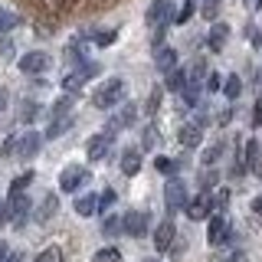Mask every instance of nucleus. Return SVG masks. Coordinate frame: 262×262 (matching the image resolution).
Listing matches in <instances>:
<instances>
[{
	"label": "nucleus",
	"instance_id": "7ed1b4c3",
	"mask_svg": "<svg viewBox=\"0 0 262 262\" xmlns=\"http://www.w3.org/2000/svg\"><path fill=\"white\" fill-rule=\"evenodd\" d=\"M49 53H43V49H33V53L27 56H20V62H16V69L23 72V76H39V72H46L49 69Z\"/></svg>",
	"mask_w": 262,
	"mask_h": 262
},
{
	"label": "nucleus",
	"instance_id": "dca6fc26",
	"mask_svg": "<svg viewBox=\"0 0 262 262\" xmlns=\"http://www.w3.org/2000/svg\"><path fill=\"white\" fill-rule=\"evenodd\" d=\"M135 118H138V108H135V105H125V108H121L118 115H115V118H112V125H108V135H115V131H118V128H131V125H135Z\"/></svg>",
	"mask_w": 262,
	"mask_h": 262
},
{
	"label": "nucleus",
	"instance_id": "f704fd0d",
	"mask_svg": "<svg viewBox=\"0 0 262 262\" xmlns=\"http://www.w3.org/2000/svg\"><path fill=\"white\" fill-rule=\"evenodd\" d=\"M158 108H161V89H154L151 98H147V105H144V112L147 115H158Z\"/></svg>",
	"mask_w": 262,
	"mask_h": 262
},
{
	"label": "nucleus",
	"instance_id": "0eeeda50",
	"mask_svg": "<svg viewBox=\"0 0 262 262\" xmlns=\"http://www.w3.org/2000/svg\"><path fill=\"white\" fill-rule=\"evenodd\" d=\"M39 144H43V135H39V131H27V135L16 141V158H20V161H33L39 154Z\"/></svg>",
	"mask_w": 262,
	"mask_h": 262
},
{
	"label": "nucleus",
	"instance_id": "a18cd8bd",
	"mask_svg": "<svg viewBox=\"0 0 262 262\" xmlns=\"http://www.w3.org/2000/svg\"><path fill=\"white\" fill-rule=\"evenodd\" d=\"M4 220H10V213H7V203H0V223H4Z\"/></svg>",
	"mask_w": 262,
	"mask_h": 262
},
{
	"label": "nucleus",
	"instance_id": "2f4dec72",
	"mask_svg": "<svg viewBox=\"0 0 262 262\" xmlns=\"http://www.w3.org/2000/svg\"><path fill=\"white\" fill-rule=\"evenodd\" d=\"M30 184H33V174H20V177H16L13 184H10V193H23Z\"/></svg>",
	"mask_w": 262,
	"mask_h": 262
},
{
	"label": "nucleus",
	"instance_id": "2eb2a0df",
	"mask_svg": "<svg viewBox=\"0 0 262 262\" xmlns=\"http://www.w3.org/2000/svg\"><path fill=\"white\" fill-rule=\"evenodd\" d=\"M203 125H207L203 118L184 125V128H180V144H184V147H196V144H200V138H203Z\"/></svg>",
	"mask_w": 262,
	"mask_h": 262
},
{
	"label": "nucleus",
	"instance_id": "6e6552de",
	"mask_svg": "<svg viewBox=\"0 0 262 262\" xmlns=\"http://www.w3.org/2000/svg\"><path fill=\"white\" fill-rule=\"evenodd\" d=\"M7 213H10V220H13L16 226H23V223H27V216H30V196L27 193H10Z\"/></svg>",
	"mask_w": 262,
	"mask_h": 262
},
{
	"label": "nucleus",
	"instance_id": "9d476101",
	"mask_svg": "<svg viewBox=\"0 0 262 262\" xmlns=\"http://www.w3.org/2000/svg\"><path fill=\"white\" fill-rule=\"evenodd\" d=\"M177 239V229H174V220H164V223L154 229V249L158 252H167Z\"/></svg>",
	"mask_w": 262,
	"mask_h": 262
},
{
	"label": "nucleus",
	"instance_id": "ea45409f",
	"mask_svg": "<svg viewBox=\"0 0 262 262\" xmlns=\"http://www.w3.org/2000/svg\"><path fill=\"white\" fill-rule=\"evenodd\" d=\"M226 203H229V190H220L216 196H213V210H223Z\"/></svg>",
	"mask_w": 262,
	"mask_h": 262
},
{
	"label": "nucleus",
	"instance_id": "49530a36",
	"mask_svg": "<svg viewBox=\"0 0 262 262\" xmlns=\"http://www.w3.org/2000/svg\"><path fill=\"white\" fill-rule=\"evenodd\" d=\"M252 210H256V213H262V196H256V200H252Z\"/></svg>",
	"mask_w": 262,
	"mask_h": 262
},
{
	"label": "nucleus",
	"instance_id": "ddd939ff",
	"mask_svg": "<svg viewBox=\"0 0 262 262\" xmlns=\"http://www.w3.org/2000/svg\"><path fill=\"white\" fill-rule=\"evenodd\" d=\"M108 147H112V135H108V131H102V135H92V138H89V147H85L89 161H102L105 154H108Z\"/></svg>",
	"mask_w": 262,
	"mask_h": 262
},
{
	"label": "nucleus",
	"instance_id": "a878e982",
	"mask_svg": "<svg viewBox=\"0 0 262 262\" xmlns=\"http://www.w3.org/2000/svg\"><path fill=\"white\" fill-rule=\"evenodd\" d=\"M190 16H196V4H193V0H184V7L177 10L174 23H177V27H184V23H190Z\"/></svg>",
	"mask_w": 262,
	"mask_h": 262
},
{
	"label": "nucleus",
	"instance_id": "39448f33",
	"mask_svg": "<svg viewBox=\"0 0 262 262\" xmlns=\"http://www.w3.org/2000/svg\"><path fill=\"white\" fill-rule=\"evenodd\" d=\"M164 200H167V210L170 213L180 210L187 203V187H184V180H180V177H170L167 180V187H164Z\"/></svg>",
	"mask_w": 262,
	"mask_h": 262
},
{
	"label": "nucleus",
	"instance_id": "8fccbe9b",
	"mask_svg": "<svg viewBox=\"0 0 262 262\" xmlns=\"http://www.w3.org/2000/svg\"><path fill=\"white\" fill-rule=\"evenodd\" d=\"M62 4H66V7H72V4H76V0H62Z\"/></svg>",
	"mask_w": 262,
	"mask_h": 262
},
{
	"label": "nucleus",
	"instance_id": "4468645a",
	"mask_svg": "<svg viewBox=\"0 0 262 262\" xmlns=\"http://www.w3.org/2000/svg\"><path fill=\"white\" fill-rule=\"evenodd\" d=\"M243 164L249 174H262V141H256V138L246 141V161Z\"/></svg>",
	"mask_w": 262,
	"mask_h": 262
},
{
	"label": "nucleus",
	"instance_id": "a211bd4d",
	"mask_svg": "<svg viewBox=\"0 0 262 262\" xmlns=\"http://www.w3.org/2000/svg\"><path fill=\"white\" fill-rule=\"evenodd\" d=\"M226 39H229V27H226V23H213L210 36H207V46L213 49V53H220V49L226 46Z\"/></svg>",
	"mask_w": 262,
	"mask_h": 262
},
{
	"label": "nucleus",
	"instance_id": "b1692460",
	"mask_svg": "<svg viewBox=\"0 0 262 262\" xmlns=\"http://www.w3.org/2000/svg\"><path fill=\"white\" fill-rule=\"evenodd\" d=\"M239 92H243V79H239V76H229V79L223 82V95L229 98V102H236V98H239Z\"/></svg>",
	"mask_w": 262,
	"mask_h": 262
},
{
	"label": "nucleus",
	"instance_id": "72a5a7b5",
	"mask_svg": "<svg viewBox=\"0 0 262 262\" xmlns=\"http://www.w3.org/2000/svg\"><path fill=\"white\" fill-rule=\"evenodd\" d=\"M216 180H220V177H216V170H213V167H207V170H203V174H200V187H203V190L210 193V187L216 184Z\"/></svg>",
	"mask_w": 262,
	"mask_h": 262
},
{
	"label": "nucleus",
	"instance_id": "bb28decb",
	"mask_svg": "<svg viewBox=\"0 0 262 262\" xmlns=\"http://www.w3.org/2000/svg\"><path fill=\"white\" fill-rule=\"evenodd\" d=\"M16 23H20V16H16L13 10H7V7H0V33H7V30H13Z\"/></svg>",
	"mask_w": 262,
	"mask_h": 262
},
{
	"label": "nucleus",
	"instance_id": "c03bdc74",
	"mask_svg": "<svg viewBox=\"0 0 262 262\" xmlns=\"http://www.w3.org/2000/svg\"><path fill=\"white\" fill-rule=\"evenodd\" d=\"M7 256H10V249H7V243H0V262H7Z\"/></svg>",
	"mask_w": 262,
	"mask_h": 262
},
{
	"label": "nucleus",
	"instance_id": "5701e85b",
	"mask_svg": "<svg viewBox=\"0 0 262 262\" xmlns=\"http://www.w3.org/2000/svg\"><path fill=\"white\" fill-rule=\"evenodd\" d=\"M220 154H223V144H210V147H203V154H200V164H203V167H213V164H216L220 161Z\"/></svg>",
	"mask_w": 262,
	"mask_h": 262
},
{
	"label": "nucleus",
	"instance_id": "4c0bfd02",
	"mask_svg": "<svg viewBox=\"0 0 262 262\" xmlns=\"http://www.w3.org/2000/svg\"><path fill=\"white\" fill-rule=\"evenodd\" d=\"M105 236H115V233H118V229H121V220H115V216H108V220H105Z\"/></svg>",
	"mask_w": 262,
	"mask_h": 262
},
{
	"label": "nucleus",
	"instance_id": "a19ab883",
	"mask_svg": "<svg viewBox=\"0 0 262 262\" xmlns=\"http://www.w3.org/2000/svg\"><path fill=\"white\" fill-rule=\"evenodd\" d=\"M207 89H210V92H220V89H223V79H220V72H213V76L207 79Z\"/></svg>",
	"mask_w": 262,
	"mask_h": 262
},
{
	"label": "nucleus",
	"instance_id": "f257e3e1",
	"mask_svg": "<svg viewBox=\"0 0 262 262\" xmlns=\"http://www.w3.org/2000/svg\"><path fill=\"white\" fill-rule=\"evenodd\" d=\"M121 98H125V82H121V79H108V82H102V85L95 89L92 105L105 112V108H115Z\"/></svg>",
	"mask_w": 262,
	"mask_h": 262
},
{
	"label": "nucleus",
	"instance_id": "79ce46f5",
	"mask_svg": "<svg viewBox=\"0 0 262 262\" xmlns=\"http://www.w3.org/2000/svg\"><path fill=\"white\" fill-rule=\"evenodd\" d=\"M141 141H144V147H154V144H158V131H154V128H144V138H141Z\"/></svg>",
	"mask_w": 262,
	"mask_h": 262
},
{
	"label": "nucleus",
	"instance_id": "7c9ffc66",
	"mask_svg": "<svg viewBox=\"0 0 262 262\" xmlns=\"http://www.w3.org/2000/svg\"><path fill=\"white\" fill-rule=\"evenodd\" d=\"M115 36H118L115 30H98L92 39H95V46H112V43H115Z\"/></svg>",
	"mask_w": 262,
	"mask_h": 262
},
{
	"label": "nucleus",
	"instance_id": "473e14b6",
	"mask_svg": "<svg viewBox=\"0 0 262 262\" xmlns=\"http://www.w3.org/2000/svg\"><path fill=\"white\" fill-rule=\"evenodd\" d=\"M154 167H158L161 174H174V170H177V164L170 161V158H164V154H161V158H154Z\"/></svg>",
	"mask_w": 262,
	"mask_h": 262
},
{
	"label": "nucleus",
	"instance_id": "9b49d317",
	"mask_svg": "<svg viewBox=\"0 0 262 262\" xmlns=\"http://www.w3.org/2000/svg\"><path fill=\"white\" fill-rule=\"evenodd\" d=\"M207 243H210V246H223V243H229V223H226V216H210Z\"/></svg>",
	"mask_w": 262,
	"mask_h": 262
},
{
	"label": "nucleus",
	"instance_id": "423d86ee",
	"mask_svg": "<svg viewBox=\"0 0 262 262\" xmlns=\"http://www.w3.org/2000/svg\"><path fill=\"white\" fill-rule=\"evenodd\" d=\"M85 167L82 164H69V167L59 174V190H66V193H72V190H79L82 184H85Z\"/></svg>",
	"mask_w": 262,
	"mask_h": 262
},
{
	"label": "nucleus",
	"instance_id": "c756f323",
	"mask_svg": "<svg viewBox=\"0 0 262 262\" xmlns=\"http://www.w3.org/2000/svg\"><path fill=\"white\" fill-rule=\"evenodd\" d=\"M95 262H121V252L115 246H105V249L95 252Z\"/></svg>",
	"mask_w": 262,
	"mask_h": 262
},
{
	"label": "nucleus",
	"instance_id": "4be33fe9",
	"mask_svg": "<svg viewBox=\"0 0 262 262\" xmlns=\"http://www.w3.org/2000/svg\"><path fill=\"white\" fill-rule=\"evenodd\" d=\"M184 85H187V72L184 69H170L167 72V89L170 92H184Z\"/></svg>",
	"mask_w": 262,
	"mask_h": 262
},
{
	"label": "nucleus",
	"instance_id": "c9c22d12",
	"mask_svg": "<svg viewBox=\"0 0 262 262\" xmlns=\"http://www.w3.org/2000/svg\"><path fill=\"white\" fill-rule=\"evenodd\" d=\"M36 112H39V105H36V102H23L20 118H23V121H33V118H36Z\"/></svg>",
	"mask_w": 262,
	"mask_h": 262
},
{
	"label": "nucleus",
	"instance_id": "de8ad7c7",
	"mask_svg": "<svg viewBox=\"0 0 262 262\" xmlns=\"http://www.w3.org/2000/svg\"><path fill=\"white\" fill-rule=\"evenodd\" d=\"M226 262H249V259H246V256H239V252H236V256H229Z\"/></svg>",
	"mask_w": 262,
	"mask_h": 262
},
{
	"label": "nucleus",
	"instance_id": "6ab92c4d",
	"mask_svg": "<svg viewBox=\"0 0 262 262\" xmlns=\"http://www.w3.org/2000/svg\"><path fill=\"white\" fill-rule=\"evenodd\" d=\"M138 170H141V151H138V147H128V151L121 154V174L135 177Z\"/></svg>",
	"mask_w": 262,
	"mask_h": 262
},
{
	"label": "nucleus",
	"instance_id": "f3484780",
	"mask_svg": "<svg viewBox=\"0 0 262 262\" xmlns=\"http://www.w3.org/2000/svg\"><path fill=\"white\" fill-rule=\"evenodd\" d=\"M56 210H59V196H56V193H46L43 203L36 207V213H33V216H36V223H46V220L56 216Z\"/></svg>",
	"mask_w": 262,
	"mask_h": 262
},
{
	"label": "nucleus",
	"instance_id": "412c9836",
	"mask_svg": "<svg viewBox=\"0 0 262 262\" xmlns=\"http://www.w3.org/2000/svg\"><path fill=\"white\" fill-rule=\"evenodd\" d=\"M76 213H79V216H95V213H98V196L95 193L79 196V200H76Z\"/></svg>",
	"mask_w": 262,
	"mask_h": 262
},
{
	"label": "nucleus",
	"instance_id": "f03ea898",
	"mask_svg": "<svg viewBox=\"0 0 262 262\" xmlns=\"http://www.w3.org/2000/svg\"><path fill=\"white\" fill-rule=\"evenodd\" d=\"M98 69H102L98 62H82V66H76V72H69V76L62 79V89H66L69 95H76L89 79H95V76H98Z\"/></svg>",
	"mask_w": 262,
	"mask_h": 262
},
{
	"label": "nucleus",
	"instance_id": "c85d7f7f",
	"mask_svg": "<svg viewBox=\"0 0 262 262\" xmlns=\"http://www.w3.org/2000/svg\"><path fill=\"white\" fill-rule=\"evenodd\" d=\"M33 262H62V249L59 246H49V249H43Z\"/></svg>",
	"mask_w": 262,
	"mask_h": 262
},
{
	"label": "nucleus",
	"instance_id": "3c124183",
	"mask_svg": "<svg viewBox=\"0 0 262 262\" xmlns=\"http://www.w3.org/2000/svg\"><path fill=\"white\" fill-rule=\"evenodd\" d=\"M256 7H259V10H262V0H256Z\"/></svg>",
	"mask_w": 262,
	"mask_h": 262
},
{
	"label": "nucleus",
	"instance_id": "1a4fd4ad",
	"mask_svg": "<svg viewBox=\"0 0 262 262\" xmlns=\"http://www.w3.org/2000/svg\"><path fill=\"white\" fill-rule=\"evenodd\" d=\"M170 16H174L170 13V0H151L144 20H147V27H161V23H167Z\"/></svg>",
	"mask_w": 262,
	"mask_h": 262
},
{
	"label": "nucleus",
	"instance_id": "09e8293b",
	"mask_svg": "<svg viewBox=\"0 0 262 262\" xmlns=\"http://www.w3.org/2000/svg\"><path fill=\"white\" fill-rule=\"evenodd\" d=\"M7 262H20V252H10V256H7Z\"/></svg>",
	"mask_w": 262,
	"mask_h": 262
},
{
	"label": "nucleus",
	"instance_id": "603ef678",
	"mask_svg": "<svg viewBox=\"0 0 262 262\" xmlns=\"http://www.w3.org/2000/svg\"><path fill=\"white\" fill-rule=\"evenodd\" d=\"M59 4H62V0H59Z\"/></svg>",
	"mask_w": 262,
	"mask_h": 262
},
{
	"label": "nucleus",
	"instance_id": "f8f14e48",
	"mask_svg": "<svg viewBox=\"0 0 262 262\" xmlns=\"http://www.w3.org/2000/svg\"><path fill=\"white\" fill-rule=\"evenodd\" d=\"M121 229H125L128 236H144V233H147V213H141V210L125 213V220H121Z\"/></svg>",
	"mask_w": 262,
	"mask_h": 262
},
{
	"label": "nucleus",
	"instance_id": "393cba45",
	"mask_svg": "<svg viewBox=\"0 0 262 262\" xmlns=\"http://www.w3.org/2000/svg\"><path fill=\"white\" fill-rule=\"evenodd\" d=\"M72 102H76V95H69V92H66V95L59 98V102L53 105V118H66V115L72 112Z\"/></svg>",
	"mask_w": 262,
	"mask_h": 262
},
{
	"label": "nucleus",
	"instance_id": "e433bc0d",
	"mask_svg": "<svg viewBox=\"0 0 262 262\" xmlns=\"http://www.w3.org/2000/svg\"><path fill=\"white\" fill-rule=\"evenodd\" d=\"M216 13H220V0H207V4H203V16H207V20H216Z\"/></svg>",
	"mask_w": 262,
	"mask_h": 262
},
{
	"label": "nucleus",
	"instance_id": "aec40b11",
	"mask_svg": "<svg viewBox=\"0 0 262 262\" xmlns=\"http://www.w3.org/2000/svg\"><path fill=\"white\" fill-rule=\"evenodd\" d=\"M154 66H158L161 72H170V69H177V53L174 49H158V53H154Z\"/></svg>",
	"mask_w": 262,
	"mask_h": 262
},
{
	"label": "nucleus",
	"instance_id": "cd10ccee",
	"mask_svg": "<svg viewBox=\"0 0 262 262\" xmlns=\"http://www.w3.org/2000/svg\"><path fill=\"white\" fill-rule=\"evenodd\" d=\"M69 125H72V118H69V115H66V118H53V125L46 128V138H59L62 131L69 128Z\"/></svg>",
	"mask_w": 262,
	"mask_h": 262
},
{
	"label": "nucleus",
	"instance_id": "20e7f679",
	"mask_svg": "<svg viewBox=\"0 0 262 262\" xmlns=\"http://www.w3.org/2000/svg\"><path fill=\"white\" fill-rule=\"evenodd\" d=\"M184 213H187L190 220H210V216H213V193L200 190L193 200L184 203Z\"/></svg>",
	"mask_w": 262,
	"mask_h": 262
},
{
	"label": "nucleus",
	"instance_id": "37998d69",
	"mask_svg": "<svg viewBox=\"0 0 262 262\" xmlns=\"http://www.w3.org/2000/svg\"><path fill=\"white\" fill-rule=\"evenodd\" d=\"M252 125H262V98H259V102H256V108H252Z\"/></svg>",
	"mask_w": 262,
	"mask_h": 262
},
{
	"label": "nucleus",
	"instance_id": "58836bf2",
	"mask_svg": "<svg viewBox=\"0 0 262 262\" xmlns=\"http://www.w3.org/2000/svg\"><path fill=\"white\" fill-rule=\"evenodd\" d=\"M112 203H115V190H105L102 196H98V210H108Z\"/></svg>",
	"mask_w": 262,
	"mask_h": 262
}]
</instances>
